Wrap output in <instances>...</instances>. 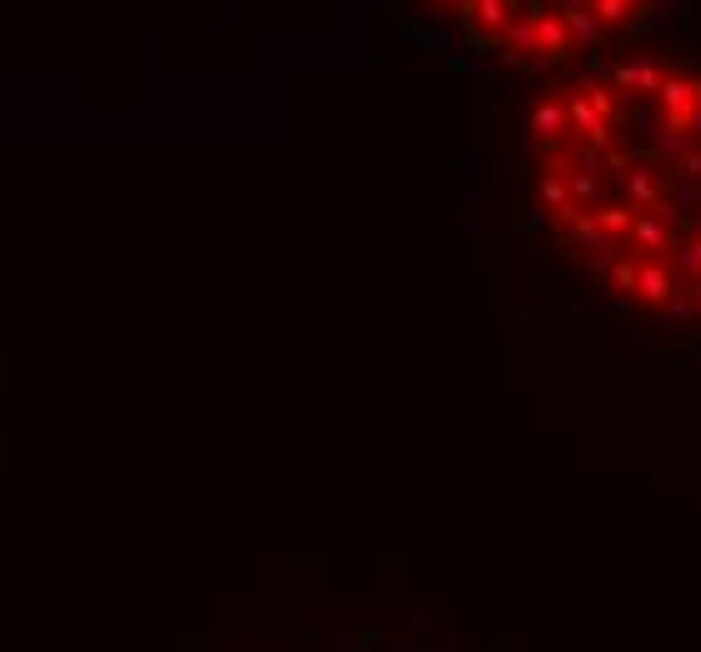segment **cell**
I'll use <instances>...</instances> for the list:
<instances>
[{
	"label": "cell",
	"instance_id": "8992f818",
	"mask_svg": "<svg viewBox=\"0 0 701 652\" xmlns=\"http://www.w3.org/2000/svg\"><path fill=\"white\" fill-rule=\"evenodd\" d=\"M637 6H641V0H637Z\"/></svg>",
	"mask_w": 701,
	"mask_h": 652
},
{
	"label": "cell",
	"instance_id": "6da1fadb",
	"mask_svg": "<svg viewBox=\"0 0 701 652\" xmlns=\"http://www.w3.org/2000/svg\"><path fill=\"white\" fill-rule=\"evenodd\" d=\"M531 136L541 141V151H556L566 141V101H561V86H546L527 111Z\"/></svg>",
	"mask_w": 701,
	"mask_h": 652
},
{
	"label": "cell",
	"instance_id": "5b68a950",
	"mask_svg": "<svg viewBox=\"0 0 701 652\" xmlns=\"http://www.w3.org/2000/svg\"><path fill=\"white\" fill-rule=\"evenodd\" d=\"M667 81V65L657 61H631V96H657Z\"/></svg>",
	"mask_w": 701,
	"mask_h": 652
},
{
	"label": "cell",
	"instance_id": "7a4b0ae2",
	"mask_svg": "<svg viewBox=\"0 0 701 652\" xmlns=\"http://www.w3.org/2000/svg\"><path fill=\"white\" fill-rule=\"evenodd\" d=\"M531 15H537V61H551V65L572 61L576 41L566 31V21H561V11H531Z\"/></svg>",
	"mask_w": 701,
	"mask_h": 652
},
{
	"label": "cell",
	"instance_id": "3957f363",
	"mask_svg": "<svg viewBox=\"0 0 701 652\" xmlns=\"http://www.w3.org/2000/svg\"><path fill=\"white\" fill-rule=\"evenodd\" d=\"M561 21H566V31H572V41H576V45H586V51H596V45H602V25H596L592 6L572 0V6L561 11Z\"/></svg>",
	"mask_w": 701,
	"mask_h": 652
},
{
	"label": "cell",
	"instance_id": "277c9868",
	"mask_svg": "<svg viewBox=\"0 0 701 652\" xmlns=\"http://www.w3.org/2000/svg\"><path fill=\"white\" fill-rule=\"evenodd\" d=\"M602 31H622V25L637 21V0H586Z\"/></svg>",
	"mask_w": 701,
	"mask_h": 652
}]
</instances>
